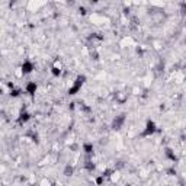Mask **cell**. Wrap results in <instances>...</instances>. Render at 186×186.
I'll return each instance as SVG.
<instances>
[{
	"mask_svg": "<svg viewBox=\"0 0 186 186\" xmlns=\"http://www.w3.org/2000/svg\"><path fill=\"white\" fill-rule=\"evenodd\" d=\"M108 176H109V179H111L112 183H117V182H119V179H121V173H119V172H112V173L108 174Z\"/></svg>",
	"mask_w": 186,
	"mask_h": 186,
	"instance_id": "cell-1",
	"label": "cell"
},
{
	"mask_svg": "<svg viewBox=\"0 0 186 186\" xmlns=\"http://www.w3.org/2000/svg\"><path fill=\"white\" fill-rule=\"evenodd\" d=\"M52 183H51L50 179H42L41 182H39V186H51Z\"/></svg>",
	"mask_w": 186,
	"mask_h": 186,
	"instance_id": "cell-2",
	"label": "cell"
}]
</instances>
